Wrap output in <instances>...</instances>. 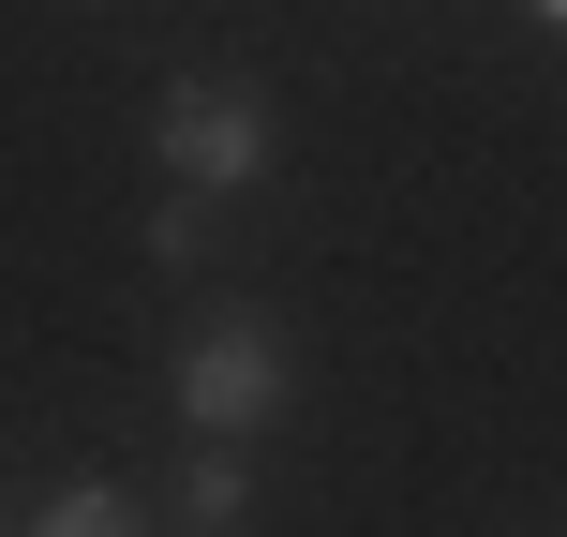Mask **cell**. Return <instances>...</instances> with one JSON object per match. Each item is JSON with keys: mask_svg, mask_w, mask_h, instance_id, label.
<instances>
[{"mask_svg": "<svg viewBox=\"0 0 567 537\" xmlns=\"http://www.w3.org/2000/svg\"><path fill=\"white\" fill-rule=\"evenodd\" d=\"M165 389H179V419H195L209 448H255L284 403H299V359H284V329H269V313H209V329L179 343V373H165Z\"/></svg>", "mask_w": 567, "mask_h": 537, "instance_id": "obj_1", "label": "cell"}, {"mask_svg": "<svg viewBox=\"0 0 567 537\" xmlns=\"http://www.w3.org/2000/svg\"><path fill=\"white\" fill-rule=\"evenodd\" d=\"M150 149H165L179 195H239V179H269V105L239 75H179L165 105H150Z\"/></svg>", "mask_w": 567, "mask_h": 537, "instance_id": "obj_2", "label": "cell"}, {"mask_svg": "<svg viewBox=\"0 0 567 537\" xmlns=\"http://www.w3.org/2000/svg\"><path fill=\"white\" fill-rule=\"evenodd\" d=\"M239 508H255V463H239V448H195V478H179V537H239Z\"/></svg>", "mask_w": 567, "mask_h": 537, "instance_id": "obj_3", "label": "cell"}, {"mask_svg": "<svg viewBox=\"0 0 567 537\" xmlns=\"http://www.w3.org/2000/svg\"><path fill=\"white\" fill-rule=\"evenodd\" d=\"M195 255H209V195L165 179V195H150V269H195Z\"/></svg>", "mask_w": 567, "mask_h": 537, "instance_id": "obj_4", "label": "cell"}, {"mask_svg": "<svg viewBox=\"0 0 567 537\" xmlns=\"http://www.w3.org/2000/svg\"><path fill=\"white\" fill-rule=\"evenodd\" d=\"M45 537H150L135 508H120V493L105 478H75V493H60V508H45Z\"/></svg>", "mask_w": 567, "mask_h": 537, "instance_id": "obj_5", "label": "cell"}, {"mask_svg": "<svg viewBox=\"0 0 567 537\" xmlns=\"http://www.w3.org/2000/svg\"><path fill=\"white\" fill-rule=\"evenodd\" d=\"M538 16H553V30H567V0H538Z\"/></svg>", "mask_w": 567, "mask_h": 537, "instance_id": "obj_6", "label": "cell"}]
</instances>
